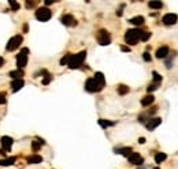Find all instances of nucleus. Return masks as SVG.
I'll use <instances>...</instances> for the list:
<instances>
[{"label": "nucleus", "instance_id": "29", "mask_svg": "<svg viewBox=\"0 0 178 169\" xmlns=\"http://www.w3.org/2000/svg\"><path fill=\"white\" fill-rule=\"evenodd\" d=\"M152 75H154V83H160V82H162V75H159L156 71L152 72Z\"/></svg>", "mask_w": 178, "mask_h": 169}, {"label": "nucleus", "instance_id": "12", "mask_svg": "<svg viewBox=\"0 0 178 169\" xmlns=\"http://www.w3.org/2000/svg\"><path fill=\"white\" fill-rule=\"evenodd\" d=\"M160 124H162V119H160V117H152V119L148 120V123L145 124V126H147L148 130H151V131H152V130H155L158 126H160Z\"/></svg>", "mask_w": 178, "mask_h": 169}, {"label": "nucleus", "instance_id": "7", "mask_svg": "<svg viewBox=\"0 0 178 169\" xmlns=\"http://www.w3.org/2000/svg\"><path fill=\"white\" fill-rule=\"evenodd\" d=\"M97 42H99L100 45H108L111 42V36L108 31L104 30V29L99 30V33H97Z\"/></svg>", "mask_w": 178, "mask_h": 169}, {"label": "nucleus", "instance_id": "26", "mask_svg": "<svg viewBox=\"0 0 178 169\" xmlns=\"http://www.w3.org/2000/svg\"><path fill=\"white\" fill-rule=\"evenodd\" d=\"M93 78L96 79V81L99 82V83H101V85H106V79H104V75L101 74V72H96Z\"/></svg>", "mask_w": 178, "mask_h": 169}, {"label": "nucleus", "instance_id": "36", "mask_svg": "<svg viewBox=\"0 0 178 169\" xmlns=\"http://www.w3.org/2000/svg\"><path fill=\"white\" fill-rule=\"evenodd\" d=\"M121 49H122L123 52H130V48L129 46H121Z\"/></svg>", "mask_w": 178, "mask_h": 169}, {"label": "nucleus", "instance_id": "18", "mask_svg": "<svg viewBox=\"0 0 178 169\" xmlns=\"http://www.w3.org/2000/svg\"><path fill=\"white\" fill-rule=\"evenodd\" d=\"M17 158L15 157H10V158H3V160H0V167H10L15 162Z\"/></svg>", "mask_w": 178, "mask_h": 169}, {"label": "nucleus", "instance_id": "19", "mask_svg": "<svg viewBox=\"0 0 178 169\" xmlns=\"http://www.w3.org/2000/svg\"><path fill=\"white\" fill-rule=\"evenodd\" d=\"M44 143L45 142H44L43 139H36V141H33V143H32V149H33V151H39L41 145H44Z\"/></svg>", "mask_w": 178, "mask_h": 169}, {"label": "nucleus", "instance_id": "30", "mask_svg": "<svg viewBox=\"0 0 178 169\" xmlns=\"http://www.w3.org/2000/svg\"><path fill=\"white\" fill-rule=\"evenodd\" d=\"M149 37H151V33H148V31H141V36H140V40H141V41H147Z\"/></svg>", "mask_w": 178, "mask_h": 169}, {"label": "nucleus", "instance_id": "28", "mask_svg": "<svg viewBox=\"0 0 178 169\" xmlns=\"http://www.w3.org/2000/svg\"><path fill=\"white\" fill-rule=\"evenodd\" d=\"M8 4H10V7H11L12 11H18V10H19V3H18V2H12V0H10V2H8Z\"/></svg>", "mask_w": 178, "mask_h": 169}, {"label": "nucleus", "instance_id": "6", "mask_svg": "<svg viewBox=\"0 0 178 169\" xmlns=\"http://www.w3.org/2000/svg\"><path fill=\"white\" fill-rule=\"evenodd\" d=\"M28 53H29V49H28V48H23V49L17 55V66L19 70L25 68L28 64Z\"/></svg>", "mask_w": 178, "mask_h": 169}, {"label": "nucleus", "instance_id": "23", "mask_svg": "<svg viewBox=\"0 0 178 169\" xmlns=\"http://www.w3.org/2000/svg\"><path fill=\"white\" fill-rule=\"evenodd\" d=\"M148 6H149V8H152V10H160L163 7V3L162 2H149Z\"/></svg>", "mask_w": 178, "mask_h": 169}, {"label": "nucleus", "instance_id": "33", "mask_svg": "<svg viewBox=\"0 0 178 169\" xmlns=\"http://www.w3.org/2000/svg\"><path fill=\"white\" fill-rule=\"evenodd\" d=\"M6 104V93L4 91H0V105Z\"/></svg>", "mask_w": 178, "mask_h": 169}, {"label": "nucleus", "instance_id": "31", "mask_svg": "<svg viewBox=\"0 0 178 169\" xmlns=\"http://www.w3.org/2000/svg\"><path fill=\"white\" fill-rule=\"evenodd\" d=\"M51 81H52V75H51V74H47L45 78L43 79V85H48Z\"/></svg>", "mask_w": 178, "mask_h": 169}, {"label": "nucleus", "instance_id": "38", "mask_svg": "<svg viewBox=\"0 0 178 169\" xmlns=\"http://www.w3.org/2000/svg\"><path fill=\"white\" fill-rule=\"evenodd\" d=\"M138 142H140V143H145V138H140Z\"/></svg>", "mask_w": 178, "mask_h": 169}, {"label": "nucleus", "instance_id": "2", "mask_svg": "<svg viewBox=\"0 0 178 169\" xmlns=\"http://www.w3.org/2000/svg\"><path fill=\"white\" fill-rule=\"evenodd\" d=\"M141 31L140 29H129L125 33V41L129 45H136L140 41V36H141Z\"/></svg>", "mask_w": 178, "mask_h": 169}, {"label": "nucleus", "instance_id": "10", "mask_svg": "<svg viewBox=\"0 0 178 169\" xmlns=\"http://www.w3.org/2000/svg\"><path fill=\"white\" fill-rule=\"evenodd\" d=\"M128 160L130 164H133V165H141L142 162H144V158H142L138 153H132L128 157Z\"/></svg>", "mask_w": 178, "mask_h": 169}, {"label": "nucleus", "instance_id": "16", "mask_svg": "<svg viewBox=\"0 0 178 169\" xmlns=\"http://www.w3.org/2000/svg\"><path fill=\"white\" fill-rule=\"evenodd\" d=\"M117 153V154H122V155H126V157H129L130 154L133 153V150H132V147H121V149H115L114 150Z\"/></svg>", "mask_w": 178, "mask_h": 169}, {"label": "nucleus", "instance_id": "17", "mask_svg": "<svg viewBox=\"0 0 178 169\" xmlns=\"http://www.w3.org/2000/svg\"><path fill=\"white\" fill-rule=\"evenodd\" d=\"M155 101V97L152 94H148V95H145L144 98L141 100V105L142 107H148V105H151L152 103Z\"/></svg>", "mask_w": 178, "mask_h": 169}, {"label": "nucleus", "instance_id": "15", "mask_svg": "<svg viewBox=\"0 0 178 169\" xmlns=\"http://www.w3.org/2000/svg\"><path fill=\"white\" fill-rule=\"evenodd\" d=\"M28 164H40V162H43V157L39 154H33V155H29V157L26 158Z\"/></svg>", "mask_w": 178, "mask_h": 169}, {"label": "nucleus", "instance_id": "11", "mask_svg": "<svg viewBox=\"0 0 178 169\" xmlns=\"http://www.w3.org/2000/svg\"><path fill=\"white\" fill-rule=\"evenodd\" d=\"M2 145H3V150H4L6 153L10 151L11 150V146L12 143H14V141H12V138H10V136H3L2 138Z\"/></svg>", "mask_w": 178, "mask_h": 169}, {"label": "nucleus", "instance_id": "1", "mask_svg": "<svg viewBox=\"0 0 178 169\" xmlns=\"http://www.w3.org/2000/svg\"><path fill=\"white\" fill-rule=\"evenodd\" d=\"M85 57H87V50H81V52L75 53V55H71L67 66L70 67V68H73V70L79 68V67L82 66V63H84Z\"/></svg>", "mask_w": 178, "mask_h": 169}, {"label": "nucleus", "instance_id": "25", "mask_svg": "<svg viewBox=\"0 0 178 169\" xmlns=\"http://www.w3.org/2000/svg\"><path fill=\"white\" fill-rule=\"evenodd\" d=\"M166 158H167V154H164V153H158V154L155 155V161H156L158 164H162Z\"/></svg>", "mask_w": 178, "mask_h": 169}, {"label": "nucleus", "instance_id": "14", "mask_svg": "<svg viewBox=\"0 0 178 169\" xmlns=\"http://www.w3.org/2000/svg\"><path fill=\"white\" fill-rule=\"evenodd\" d=\"M23 85H25L23 79H14V81L11 82V89H12V91L21 90V89L23 87Z\"/></svg>", "mask_w": 178, "mask_h": 169}, {"label": "nucleus", "instance_id": "37", "mask_svg": "<svg viewBox=\"0 0 178 169\" xmlns=\"http://www.w3.org/2000/svg\"><path fill=\"white\" fill-rule=\"evenodd\" d=\"M3 64H4V59L0 56V67H3Z\"/></svg>", "mask_w": 178, "mask_h": 169}, {"label": "nucleus", "instance_id": "20", "mask_svg": "<svg viewBox=\"0 0 178 169\" xmlns=\"http://www.w3.org/2000/svg\"><path fill=\"white\" fill-rule=\"evenodd\" d=\"M130 23L136 25V26H140V25L144 23V17H141V15H138V17H134L130 19Z\"/></svg>", "mask_w": 178, "mask_h": 169}, {"label": "nucleus", "instance_id": "34", "mask_svg": "<svg viewBox=\"0 0 178 169\" xmlns=\"http://www.w3.org/2000/svg\"><path fill=\"white\" fill-rule=\"evenodd\" d=\"M142 59H144L145 62H151V55H149L148 52H145L144 55H142Z\"/></svg>", "mask_w": 178, "mask_h": 169}, {"label": "nucleus", "instance_id": "35", "mask_svg": "<svg viewBox=\"0 0 178 169\" xmlns=\"http://www.w3.org/2000/svg\"><path fill=\"white\" fill-rule=\"evenodd\" d=\"M25 6H26L28 8H32V7L36 6V2H26V3H25Z\"/></svg>", "mask_w": 178, "mask_h": 169}, {"label": "nucleus", "instance_id": "24", "mask_svg": "<svg viewBox=\"0 0 178 169\" xmlns=\"http://www.w3.org/2000/svg\"><path fill=\"white\" fill-rule=\"evenodd\" d=\"M128 93H129V86H126V85H119L118 86V94L125 95Z\"/></svg>", "mask_w": 178, "mask_h": 169}, {"label": "nucleus", "instance_id": "27", "mask_svg": "<svg viewBox=\"0 0 178 169\" xmlns=\"http://www.w3.org/2000/svg\"><path fill=\"white\" fill-rule=\"evenodd\" d=\"M70 57H71V55H70V53H67L66 56H63L62 59H60V66H67L69 62H70Z\"/></svg>", "mask_w": 178, "mask_h": 169}, {"label": "nucleus", "instance_id": "39", "mask_svg": "<svg viewBox=\"0 0 178 169\" xmlns=\"http://www.w3.org/2000/svg\"><path fill=\"white\" fill-rule=\"evenodd\" d=\"M23 31H25V33H28V25H23Z\"/></svg>", "mask_w": 178, "mask_h": 169}, {"label": "nucleus", "instance_id": "41", "mask_svg": "<svg viewBox=\"0 0 178 169\" xmlns=\"http://www.w3.org/2000/svg\"><path fill=\"white\" fill-rule=\"evenodd\" d=\"M154 169H159V168H154Z\"/></svg>", "mask_w": 178, "mask_h": 169}, {"label": "nucleus", "instance_id": "5", "mask_svg": "<svg viewBox=\"0 0 178 169\" xmlns=\"http://www.w3.org/2000/svg\"><path fill=\"white\" fill-rule=\"evenodd\" d=\"M22 41H23V38H22V36H14L12 38H10V41L7 42V46H6V49L8 50V52H14L15 49H18V48L21 46Z\"/></svg>", "mask_w": 178, "mask_h": 169}, {"label": "nucleus", "instance_id": "13", "mask_svg": "<svg viewBox=\"0 0 178 169\" xmlns=\"http://www.w3.org/2000/svg\"><path fill=\"white\" fill-rule=\"evenodd\" d=\"M168 53H170V49H168V46H160V48H158V50H156V57L158 59H164V57H167L168 56Z\"/></svg>", "mask_w": 178, "mask_h": 169}, {"label": "nucleus", "instance_id": "4", "mask_svg": "<svg viewBox=\"0 0 178 169\" xmlns=\"http://www.w3.org/2000/svg\"><path fill=\"white\" fill-rule=\"evenodd\" d=\"M34 15H36V18L39 19L40 22H47L51 19V17H52V12H51V10L47 8V7H40V8L36 10V14Z\"/></svg>", "mask_w": 178, "mask_h": 169}, {"label": "nucleus", "instance_id": "21", "mask_svg": "<svg viewBox=\"0 0 178 169\" xmlns=\"http://www.w3.org/2000/svg\"><path fill=\"white\" fill-rule=\"evenodd\" d=\"M99 126H101L103 128H107V127H112V126H115V123H114V122H110V120L100 119V120H99Z\"/></svg>", "mask_w": 178, "mask_h": 169}, {"label": "nucleus", "instance_id": "22", "mask_svg": "<svg viewBox=\"0 0 178 169\" xmlns=\"http://www.w3.org/2000/svg\"><path fill=\"white\" fill-rule=\"evenodd\" d=\"M22 75H23V71H22V70H17V71L10 72V76L12 79H22Z\"/></svg>", "mask_w": 178, "mask_h": 169}, {"label": "nucleus", "instance_id": "3", "mask_svg": "<svg viewBox=\"0 0 178 169\" xmlns=\"http://www.w3.org/2000/svg\"><path fill=\"white\" fill-rule=\"evenodd\" d=\"M103 87H104V85L99 83L95 78H89V79H87V82H85V90L89 91V93H97V91H100Z\"/></svg>", "mask_w": 178, "mask_h": 169}, {"label": "nucleus", "instance_id": "9", "mask_svg": "<svg viewBox=\"0 0 178 169\" xmlns=\"http://www.w3.org/2000/svg\"><path fill=\"white\" fill-rule=\"evenodd\" d=\"M60 22H62L65 26H75V25H77V21H75V18L73 17V15H70V14L63 15V17L60 18Z\"/></svg>", "mask_w": 178, "mask_h": 169}, {"label": "nucleus", "instance_id": "40", "mask_svg": "<svg viewBox=\"0 0 178 169\" xmlns=\"http://www.w3.org/2000/svg\"><path fill=\"white\" fill-rule=\"evenodd\" d=\"M138 169H144V168H138Z\"/></svg>", "mask_w": 178, "mask_h": 169}, {"label": "nucleus", "instance_id": "32", "mask_svg": "<svg viewBox=\"0 0 178 169\" xmlns=\"http://www.w3.org/2000/svg\"><path fill=\"white\" fill-rule=\"evenodd\" d=\"M159 87V83H151V85H149L148 86V87H147V90L149 91V93H151V91H154V90H156V89Z\"/></svg>", "mask_w": 178, "mask_h": 169}, {"label": "nucleus", "instance_id": "8", "mask_svg": "<svg viewBox=\"0 0 178 169\" xmlns=\"http://www.w3.org/2000/svg\"><path fill=\"white\" fill-rule=\"evenodd\" d=\"M178 21V17L176 14H166L163 15V18H162V22H163L164 25H167V26H170V25H176Z\"/></svg>", "mask_w": 178, "mask_h": 169}]
</instances>
